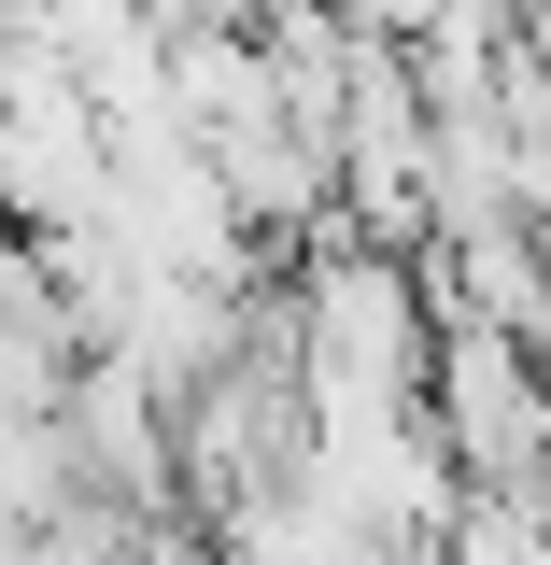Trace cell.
Returning a JSON list of instances; mask_svg holds the SVG:
<instances>
[{"label": "cell", "mask_w": 551, "mask_h": 565, "mask_svg": "<svg viewBox=\"0 0 551 565\" xmlns=\"http://www.w3.org/2000/svg\"><path fill=\"white\" fill-rule=\"evenodd\" d=\"M71 452H85V494H114V509H184V411L141 382V367H114V353H85V382H71Z\"/></svg>", "instance_id": "obj_4"}, {"label": "cell", "mask_w": 551, "mask_h": 565, "mask_svg": "<svg viewBox=\"0 0 551 565\" xmlns=\"http://www.w3.org/2000/svg\"><path fill=\"white\" fill-rule=\"evenodd\" d=\"M212 537H226V565H411L382 523H353L311 467L297 481H255L241 509H212Z\"/></svg>", "instance_id": "obj_5"}, {"label": "cell", "mask_w": 551, "mask_h": 565, "mask_svg": "<svg viewBox=\"0 0 551 565\" xmlns=\"http://www.w3.org/2000/svg\"><path fill=\"white\" fill-rule=\"evenodd\" d=\"M141 14H156V29H170V43H199V29H255V14H269V0H141Z\"/></svg>", "instance_id": "obj_7"}, {"label": "cell", "mask_w": 551, "mask_h": 565, "mask_svg": "<svg viewBox=\"0 0 551 565\" xmlns=\"http://www.w3.org/2000/svg\"><path fill=\"white\" fill-rule=\"evenodd\" d=\"M538 14H551V0H538Z\"/></svg>", "instance_id": "obj_8"}, {"label": "cell", "mask_w": 551, "mask_h": 565, "mask_svg": "<svg viewBox=\"0 0 551 565\" xmlns=\"http://www.w3.org/2000/svg\"><path fill=\"white\" fill-rule=\"evenodd\" d=\"M424 411L453 438L467 494H551V353L523 326H438Z\"/></svg>", "instance_id": "obj_2"}, {"label": "cell", "mask_w": 551, "mask_h": 565, "mask_svg": "<svg viewBox=\"0 0 551 565\" xmlns=\"http://www.w3.org/2000/svg\"><path fill=\"white\" fill-rule=\"evenodd\" d=\"M311 481L353 523H382L411 565H438V537L467 523V467H453L438 411H311Z\"/></svg>", "instance_id": "obj_3"}, {"label": "cell", "mask_w": 551, "mask_h": 565, "mask_svg": "<svg viewBox=\"0 0 551 565\" xmlns=\"http://www.w3.org/2000/svg\"><path fill=\"white\" fill-rule=\"evenodd\" d=\"M283 340H297L311 411H424V382H438V297H424L411 255L326 226L283 269Z\"/></svg>", "instance_id": "obj_1"}, {"label": "cell", "mask_w": 551, "mask_h": 565, "mask_svg": "<svg viewBox=\"0 0 551 565\" xmlns=\"http://www.w3.org/2000/svg\"><path fill=\"white\" fill-rule=\"evenodd\" d=\"M326 14H340V29H368V43H424L453 0H326Z\"/></svg>", "instance_id": "obj_6"}]
</instances>
